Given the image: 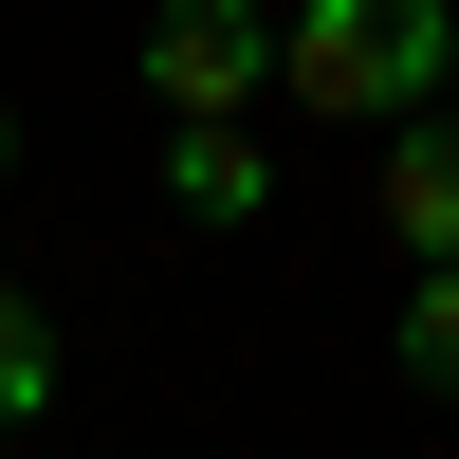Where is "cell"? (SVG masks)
<instances>
[{
  "label": "cell",
  "mask_w": 459,
  "mask_h": 459,
  "mask_svg": "<svg viewBox=\"0 0 459 459\" xmlns=\"http://www.w3.org/2000/svg\"><path fill=\"white\" fill-rule=\"evenodd\" d=\"M441 92H459V37H441Z\"/></svg>",
  "instance_id": "obj_8"
},
{
  "label": "cell",
  "mask_w": 459,
  "mask_h": 459,
  "mask_svg": "<svg viewBox=\"0 0 459 459\" xmlns=\"http://www.w3.org/2000/svg\"><path fill=\"white\" fill-rule=\"evenodd\" d=\"M386 239L423 276H459V110H404L386 129Z\"/></svg>",
  "instance_id": "obj_3"
},
{
  "label": "cell",
  "mask_w": 459,
  "mask_h": 459,
  "mask_svg": "<svg viewBox=\"0 0 459 459\" xmlns=\"http://www.w3.org/2000/svg\"><path fill=\"white\" fill-rule=\"evenodd\" d=\"M166 203L239 239V221H276V147H257V129H166Z\"/></svg>",
  "instance_id": "obj_4"
},
{
  "label": "cell",
  "mask_w": 459,
  "mask_h": 459,
  "mask_svg": "<svg viewBox=\"0 0 459 459\" xmlns=\"http://www.w3.org/2000/svg\"><path fill=\"white\" fill-rule=\"evenodd\" d=\"M276 92V0H147V110L166 129H239Z\"/></svg>",
  "instance_id": "obj_2"
},
{
  "label": "cell",
  "mask_w": 459,
  "mask_h": 459,
  "mask_svg": "<svg viewBox=\"0 0 459 459\" xmlns=\"http://www.w3.org/2000/svg\"><path fill=\"white\" fill-rule=\"evenodd\" d=\"M386 350H404V386L459 404V276H404V331H386Z\"/></svg>",
  "instance_id": "obj_5"
},
{
  "label": "cell",
  "mask_w": 459,
  "mask_h": 459,
  "mask_svg": "<svg viewBox=\"0 0 459 459\" xmlns=\"http://www.w3.org/2000/svg\"><path fill=\"white\" fill-rule=\"evenodd\" d=\"M441 37H459V0H294L276 74L331 129H404V110H441Z\"/></svg>",
  "instance_id": "obj_1"
},
{
  "label": "cell",
  "mask_w": 459,
  "mask_h": 459,
  "mask_svg": "<svg viewBox=\"0 0 459 459\" xmlns=\"http://www.w3.org/2000/svg\"><path fill=\"white\" fill-rule=\"evenodd\" d=\"M0 184H19V110H0Z\"/></svg>",
  "instance_id": "obj_7"
},
{
  "label": "cell",
  "mask_w": 459,
  "mask_h": 459,
  "mask_svg": "<svg viewBox=\"0 0 459 459\" xmlns=\"http://www.w3.org/2000/svg\"><path fill=\"white\" fill-rule=\"evenodd\" d=\"M56 404V331H37V294H0V441Z\"/></svg>",
  "instance_id": "obj_6"
}]
</instances>
